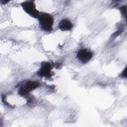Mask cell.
<instances>
[{
    "instance_id": "1",
    "label": "cell",
    "mask_w": 127,
    "mask_h": 127,
    "mask_svg": "<svg viewBox=\"0 0 127 127\" xmlns=\"http://www.w3.org/2000/svg\"><path fill=\"white\" fill-rule=\"evenodd\" d=\"M40 28L46 32L53 30L54 18L52 15L46 12H40L38 18Z\"/></svg>"
},
{
    "instance_id": "2",
    "label": "cell",
    "mask_w": 127,
    "mask_h": 127,
    "mask_svg": "<svg viewBox=\"0 0 127 127\" xmlns=\"http://www.w3.org/2000/svg\"><path fill=\"white\" fill-rule=\"evenodd\" d=\"M40 85V83L37 81H26L19 86L18 91V94L21 96H26L30 91L38 88Z\"/></svg>"
},
{
    "instance_id": "3",
    "label": "cell",
    "mask_w": 127,
    "mask_h": 127,
    "mask_svg": "<svg viewBox=\"0 0 127 127\" xmlns=\"http://www.w3.org/2000/svg\"><path fill=\"white\" fill-rule=\"evenodd\" d=\"M21 6L23 10L31 16L38 18L40 12L36 8V5L34 0H27L24 1Z\"/></svg>"
},
{
    "instance_id": "4",
    "label": "cell",
    "mask_w": 127,
    "mask_h": 127,
    "mask_svg": "<svg viewBox=\"0 0 127 127\" xmlns=\"http://www.w3.org/2000/svg\"><path fill=\"white\" fill-rule=\"evenodd\" d=\"M52 68V65L49 62H43L41 64V67L37 72V74L40 77L50 78L53 75Z\"/></svg>"
},
{
    "instance_id": "5",
    "label": "cell",
    "mask_w": 127,
    "mask_h": 127,
    "mask_svg": "<svg viewBox=\"0 0 127 127\" xmlns=\"http://www.w3.org/2000/svg\"><path fill=\"white\" fill-rule=\"evenodd\" d=\"M93 53L87 49H81L77 53V58L83 64L87 63L92 58Z\"/></svg>"
},
{
    "instance_id": "6",
    "label": "cell",
    "mask_w": 127,
    "mask_h": 127,
    "mask_svg": "<svg viewBox=\"0 0 127 127\" xmlns=\"http://www.w3.org/2000/svg\"><path fill=\"white\" fill-rule=\"evenodd\" d=\"M58 27L62 31H70L73 28V24L68 19H63L59 22Z\"/></svg>"
},
{
    "instance_id": "7",
    "label": "cell",
    "mask_w": 127,
    "mask_h": 127,
    "mask_svg": "<svg viewBox=\"0 0 127 127\" xmlns=\"http://www.w3.org/2000/svg\"><path fill=\"white\" fill-rule=\"evenodd\" d=\"M120 9L121 10V13L123 14V15L126 17V14H127V6L126 5L122 6L120 7Z\"/></svg>"
},
{
    "instance_id": "8",
    "label": "cell",
    "mask_w": 127,
    "mask_h": 127,
    "mask_svg": "<svg viewBox=\"0 0 127 127\" xmlns=\"http://www.w3.org/2000/svg\"><path fill=\"white\" fill-rule=\"evenodd\" d=\"M121 76L123 78H126L127 77V68L126 67L122 71V73L121 74Z\"/></svg>"
}]
</instances>
